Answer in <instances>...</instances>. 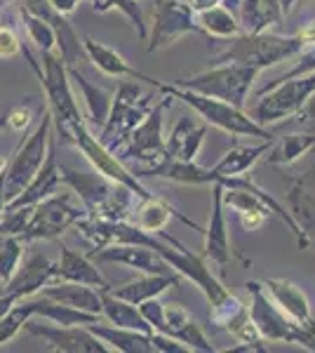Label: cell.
Instances as JSON below:
<instances>
[{"label":"cell","instance_id":"1","mask_svg":"<svg viewBox=\"0 0 315 353\" xmlns=\"http://www.w3.org/2000/svg\"><path fill=\"white\" fill-rule=\"evenodd\" d=\"M21 54L28 59L33 71L38 73L40 85L45 90V106H48L50 116H52V130H57L61 144H66V137L71 132L73 125L83 123V113H80L78 99L71 90V78H68V68L57 50L40 52V59L33 57L26 45H21Z\"/></svg>","mask_w":315,"mask_h":353},{"label":"cell","instance_id":"2","mask_svg":"<svg viewBox=\"0 0 315 353\" xmlns=\"http://www.w3.org/2000/svg\"><path fill=\"white\" fill-rule=\"evenodd\" d=\"M61 184L73 191V196L80 198V205L88 210L92 217L104 219H130L134 208V193L128 186L116 184V181L106 179L99 172H78L73 168L59 165Z\"/></svg>","mask_w":315,"mask_h":353},{"label":"cell","instance_id":"3","mask_svg":"<svg viewBox=\"0 0 315 353\" xmlns=\"http://www.w3.org/2000/svg\"><path fill=\"white\" fill-rule=\"evenodd\" d=\"M156 90L160 94H167L172 99L184 101L186 106H191L193 111L203 118V123L212 125V128L221 130V132L231 137H256V139H273V132L268 128H263L256 121H252L247 111H240L228 101L214 99V97L193 92V90L176 88L172 83H158Z\"/></svg>","mask_w":315,"mask_h":353},{"label":"cell","instance_id":"4","mask_svg":"<svg viewBox=\"0 0 315 353\" xmlns=\"http://www.w3.org/2000/svg\"><path fill=\"white\" fill-rule=\"evenodd\" d=\"M231 45L226 50H221L219 54L212 59L214 64H228V61H236V64L252 66L256 71L268 66H276L280 61L294 59L296 54H301L306 50V45L301 43V38L296 36H278V33H240V36L231 38Z\"/></svg>","mask_w":315,"mask_h":353},{"label":"cell","instance_id":"5","mask_svg":"<svg viewBox=\"0 0 315 353\" xmlns=\"http://www.w3.org/2000/svg\"><path fill=\"white\" fill-rule=\"evenodd\" d=\"M256 76H259L256 68L228 61V64H214L210 71H203V73H198V76L172 81V85L214 97V99L228 101V104H233L240 111H247V97H250L252 83L256 81Z\"/></svg>","mask_w":315,"mask_h":353},{"label":"cell","instance_id":"6","mask_svg":"<svg viewBox=\"0 0 315 353\" xmlns=\"http://www.w3.org/2000/svg\"><path fill=\"white\" fill-rule=\"evenodd\" d=\"M315 92V71L306 76H296L289 81L268 83L254 97L247 116L263 128L280 121H289L303 109L306 99Z\"/></svg>","mask_w":315,"mask_h":353},{"label":"cell","instance_id":"7","mask_svg":"<svg viewBox=\"0 0 315 353\" xmlns=\"http://www.w3.org/2000/svg\"><path fill=\"white\" fill-rule=\"evenodd\" d=\"M85 214H88V210L73 203V191H57L50 198L33 205L31 217H28L19 241L24 245L36 241H57L68 229H73Z\"/></svg>","mask_w":315,"mask_h":353},{"label":"cell","instance_id":"8","mask_svg":"<svg viewBox=\"0 0 315 353\" xmlns=\"http://www.w3.org/2000/svg\"><path fill=\"white\" fill-rule=\"evenodd\" d=\"M50 139H52V116H50V111H43V121L26 137V141L21 139L19 149L14 151V156L10 158L3 170V189L8 203L14 201L26 189V184L40 170V165L45 163Z\"/></svg>","mask_w":315,"mask_h":353},{"label":"cell","instance_id":"9","mask_svg":"<svg viewBox=\"0 0 315 353\" xmlns=\"http://www.w3.org/2000/svg\"><path fill=\"white\" fill-rule=\"evenodd\" d=\"M151 109H153V97L141 92V88L136 83L123 81L118 85L116 94H113L111 111H108V118L104 128L99 130V134H96V139L108 151H113L136 125L144 121Z\"/></svg>","mask_w":315,"mask_h":353},{"label":"cell","instance_id":"10","mask_svg":"<svg viewBox=\"0 0 315 353\" xmlns=\"http://www.w3.org/2000/svg\"><path fill=\"white\" fill-rule=\"evenodd\" d=\"M172 104V97L163 94V101L148 111V116L136 125L132 132L111 153L120 163L136 161L139 168H151L167 158L165 153V134H163V116L165 109Z\"/></svg>","mask_w":315,"mask_h":353},{"label":"cell","instance_id":"11","mask_svg":"<svg viewBox=\"0 0 315 353\" xmlns=\"http://www.w3.org/2000/svg\"><path fill=\"white\" fill-rule=\"evenodd\" d=\"M247 292H250V318L254 323L256 332L261 334L263 341H278V344H299L303 349L308 337V327L296 325L294 321H289L283 311L273 304V299L266 294V290L259 281H247Z\"/></svg>","mask_w":315,"mask_h":353},{"label":"cell","instance_id":"12","mask_svg":"<svg viewBox=\"0 0 315 353\" xmlns=\"http://www.w3.org/2000/svg\"><path fill=\"white\" fill-rule=\"evenodd\" d=\"M188 33H200L196 21V12L184 3V0H156L153 8V26L146 36V50L158 52L176 41H181Z\"/></svg>","mask_w":315,"mask_h":353},{"label":"cell","instance_id":"13","mask_svg":"<svg viewBox=\"0 0 315 353\" xmlns=\"http://www.w3.org/2000/svg\"><path fill=\"white\" fill-rule=\"evenodd\" d=\"M24 330L33 337H40L50 351L57 353H108L111 346L101 341L88 325H43V323L28 321Z\"/></svg>","mask_w":315,"mask_h":353},{"label":"cell","instance_id":"14","mask_svg":"<svg viewBox=\"0 0 315 353\" xmlns=\"http://www.w3.org/2000/svg\"><path fill=\"white\" fill-rule=\"evenodd\" d=\"M223 186L219 181L212 184V208H210V221L203 229L205 233V248H203V259L207 264H214L223 269V266L231 264L233 257H238L243 264H250V259L240 257L233 252L231 248V238H228V224H226V214H223V201H221Z\"/></svg>","mask_w":315,"mask_h":353},{"label":"cell","instance_id":"15","mask_svg":"<svg viewBox=\"0 0 315 353\" xmlns=\"http://www.w3.org/2000/svg\"><path fill=\"white\" fill-rule=\"evenodd\" d=\"M50 283H57V264L48 254L43 252H31L24 261H19L17 271L10 276V281H5L0 290L8 294H12L17 299H26L38 294L40 290Z\"/></svg>","mask_w":315,"mask_h":353},{"label":"cell","instance_id":"16","mask_svg":"<svg viewBox=\"0 0 315 353\" xmlns=\"http://www.w3.org/2000/svg\"><path fill=\"white\" fill-rule=\"evenodd\" d=\"M88 257L92 261H99V264H120L139 273H174L170 269L167 261L160 257L156 250L146 248V245L116 243V245L92 250Z\"/></svg>","mask_w":315,"mask_h":353},{"label":"cell","instance_id":"17","mask_svg":"<svg viewBox=\"0 0 315 353\" xmlns=\"http://www.w3.org/2000/svg\"><path fill=\"white\" fill-rule=\"evenodd\" d=\"M21 8L28 10L31 14L40 17L43 21H48L52 26L54 36H57V52L61 54L66 66H76L80 59L85 57L83 43H80L78 33L73 31L68 17L59 14L57 10H52V5L48 0H21Z\"/></svg>","mask_w":315,"mask_h":353},{"label":"cell","instance_id":"18","mask_svg":"<svg viewBox=\"0 0 315 353\" xmlns=\"http://www.w3.org/2000/svg\"><path fill=\"white\" fill-rule=\"evenodd\" d=\"M266 294L273 299V304L278 306L289 321H294L296 325L308 327L315 323L313 311H311V301L303 294V290L299 285H294L287 278H268L261 283Z\"/></svg>","mask_w":315,"mask_h":353},{"label":"cell","instance_id":"19","mask_svg":"<svg viewBox=\"0 0 315 353\" xmlns=\"http://www.w3.org/2000/svg\"><path fill=\"white\" fill-rule=\"evenodd\" d=\"M207 123L196 121L193 116H181L172 125L170 134L165 137V153L172 161H196L200 149L205 144L207 134Z\"/></svg>","mask_w":315,"mask_h":353},{"label":"cell","instance_id":"20","mask_svg":"<svg viewBox=\"0 0 315 353\" xmlns=\"http://www.w3.org/2000/svg\"><path fill=\"white\" fill-rule=\"evenodd\" d=\"M61 186V174H59V163H57V146H54V134L50 139V149L45 156V163L40 165V170L33 174V179L26 184V189L10 201L5 208H24V205H36L45 198H50L52 193L59 191Z\"/></svg>","mask_w":315,"mask_h":353},{"label":"cell","instance_id":"21","mask_svg":"<svg viewBox=\"0 0 315 353\" xmlns=\"http://www.w3.org/2000/svg\"><path fill=\"white\" fill-rule=\"evenodd\" d=\"M132 217H134V221L132 224H136L141 231L146 233H153V236H163L165 226L170 224L172 217H176L179 221H184L186 226H191L193 231H203V226L196 224L193 219H188L186 214H181L179 210L174 208L172 203H167L165 198L160 196H148V198H141V203L136 205V210L132 212Z\"/></svg>","mask_w":315,"mask_h":353},{"label":"cell","instance_id":"22","mask_svg":"<svg viewBox=\"0 0 315 353\" xmlns=\"http://www.w3.org/2000/svg\"><path fill=\"white\" fill-rule=\"evenodd\" d=\"M273 139H263L256 146H240L236 144L233 149H228L221 156V161L214 168H205L203 172V184H214L219 176H240L247 174L256 163L266 156V151L271 149Z\"/></svg>","mask_w":315,"mask_h":353},{"label":"cell","instance_id":"23","mask_svg":"<svg viewBox=\"0 0 315 353\" xmlns=\"http://www.w3.org/2000/svg\"><path fill=\"white\" fill-rule=\"evenodd\" d=\"M287 205L292 219L308 238H315V165L296 179H292L287 191Z\"/></svg>","mask_w":315,"mask_h":353},{"label":"cell","instance_id":"24","mask_svg":"<svg viewBox=\"0 0 315 353\" xmlns=\"http://www.w3.org/2000/svg\"><path fill=\"white\" fill-rule=\"evenodd\" d=\"M165 311V332L167 337H174L181 344L191 346V351H203V353H214L216 349L212 346L207 334L203 332V327L198 325L196 318L188 313L181 304H163Z\"/></svg>","mask_w":315,"mask_h":353},{"label":"cell","instance_id":"25","mask_svg":"<svg viewBox=\"0 0 315 353\" xmlns=\"http://www.w3.org/2000/svg\"><path fill=\"white\" fill-rule=\"evenodd\" d=\"M57 281L80 283V285H90L94 290H111L108 281L101 276L96 264L88 254L78 252V250L59 245V261H57Z\"/></svg>","mask_w":315,"mask_h":353},{"label":"cell","instance_id":"26","mask_svg":"<svg viewBox=\"0 0 315 353\" xmlns=\"http://www.w3.org/2000/svg\"><path fill=\"white\" fill-rule=\"evenodd\" d=\"M83 50H85V57H88V59L108 78H134V81H146L148 85H153V88L160 83V81H156V78H151V76H146V73L132 68L128 64V59H125L120 52H116L113 48H108L106 43H99V41H94V38L85 36L83 38Z\"/></svg>","mask_w":315,"mask_h":353},{"label":"cell","instance_id":"27","mask_svg":"<svg viewBox=\"0 0 315 353\" xmlns=\"http://www.w3.org/2000/svg\"><path fill=\"white\" fill-rule=\"evenodd\" d=\"M176 283L179 281H176L174 273H141L134 281L125 283V285H120V288H111L108 292L116 294L118 299H125V301H130V304L139 306L141 301L165 294L170 288H174Z\"/></svg>","mask_w":315,"mask_h":353},{"label":"cell","instance_id":"28","mask_svg":"<svg viewBox=\"0 0 315 353\" xmlns=\"http://www.w3.org/2000/svg\"><path fill=\"white\" fill-rule=\"evenodd\" d=\"M238 24L243 33H261L271 26H278L285 19L280 0H240Z\"/></svg>","mask_w":315,"mask_h":353},{"label":"cell","instance_id":"29","mask_svg":"<svg viewBox=\"0 0 315 353\" xmlns=\"http://www.w3.org/2000/svg\"><path fill=\"white\" fill-rule=\"evenodd\" d=\"M101 290H94L90 285H80V283H68V281H57L50 283L40 290V294L48 299H54L59 304L73 306L80 311H90V313H99L101 316Z\"/></svg>","mask_w":315,"mask_h":353},{"label":"cell","instance_id":"30","mask_svg":"<svg viewBox=\"0 0 315 353\" xmlns=\"http://www.w3.org/2000/svg\"><path fill=\"white\" fill-rule=\"evenodd\" d=\"M68 68V78L71 83H76V88L83 92V99H85V106H88V125H92V130L99 132L104 128L106 118H108V111H111V104H113V94L108 90L99 88V85L90 83L85 76H80V71L76 66H66Z\"/></svg>","mask_w":315,"mask_h":353},{"label":"cell","instance_id":"31","mask_svg":"<svg viewBox=\"0 0 315 353\" xmlns=\"http://www.w3.org/2000/svg\"><path fill=\"white\" fill-rule=\"evenodd\" d=\"M26 304H28V309L33 311V316L48 318L54 325H92V323H99V313L73 309V306L59 304V301L48 299V297H43V294H40L38 299L26 297Z\"/></svg>","mask_w":315,"mask_h":353},{"label":"cell","instance_id":"32","mask_svg":"<svg viewBox=\"0 0 315 353\" xmlns=\"http://www.w3.org/2000/svg\"><path fill=\"white\" fill-rule=\"evenodd\" d=\"M101 341L111 346V351L120 353H156L151 344V334H144L139 330L116 327V325H101V323H92L88 325Z\"/></svg>","mask_w":315,"mask_h":353},{"label":"cell","instance_id":"33","mask_svg":"<svg viewBox=\"0 0 315 353\" xmlns=\"http://www.w3.org/2000/svg\"><path fill=\"white\" fill-rule=\"evenodd\" d=\"M315 151V132L301 130V132H292L280 137L276 144H271V149L266 153V163L276 165V168H289L299 161L301 156Z\"/></svg>","mask_w":315,"mask_h":353},{"label":"cell","instance_id":"34","mask_svg":"<svg viewBox=\"0 0 315 353\" xmlns=\"http://www.w3.org/2000/svg\"><path fill=\"white\" fill-rule=\"evenodd\" d=\"M101 316L106 318L111 325L116 327H128V330H139L144 334H151L153 330L146 323V318L141 316L139 306L130 304L125 299H118L116 294H111L108 290H101Z\"/></svg>","mask_w":315,"mask_h":353},{"label":"cell","instance_id":"35","mask_svg":"<svg viewBox=\"0 0 315 353\" xmlns=\"http://www.w3.org/2000/svg\"><path fill=\"white\" fill-rule=\"evenodd\" d=\"M196 21L200 26V33L210 38H223L226 41V38H236L243 33L236 14L223 5H214V8H207L203 12H196Z\"/></svg>","mask_w":315,"mask_h":353},{"label":"cell","instance_id":"36","mask_svg":"<svg viewBox=\"0 0 315 353\" xmlns=\"http://www.w3.org/2000/svg\"><path fill=\"white\" fill-rule=\"evenodd\" d=\"M19 19L21 24L26 28V36L28 41H31L40 52H48V50H57V36L52 31V26L48 24V21H43L40 17L31 14L28 10H24L19 5Z\"/></svg>","mask_w":315,"mask_h":353},{"label":"cell","instance_id":"37","mask_svg":"<svg viewBox=\"0 0 315 353\" xmlns=\"http://www.w3.org/2000/svg\"><path fill=\"white\" fill-rule=\"evenodd\" d=\"M45 111V101H38L36 97L21 99L19 104L8 109V128L14 130L17 134H26V130L31 128V123L36 121L38 113Z\"/></svg>","mask_w":315,"mask_h":353},{"label":"cell","instance_id":"38","mask_svg":"<svg viewBox=\"0 0 315 353\" xmlns=\"http://www.w3.org/2000/svg\"><path fill=\"white\" fill-rule=\"evenodd\" d=\"M21 259H24V243L17 236H0V285L10 281Z\"/></svg>","mask_w":315,"mask_h":353},{"label":"cell","instance_id":"39","mask_svg":"<svg viewBox=\"0 0 315 353\" xmlns=\"http://www.w3.org/2000/svg\"><path fill=\"white\" fill-rule=\"evenodd\" d=\"M28 318H33V311L28 309L26 299L17 301L12 309L0 318V346L8 344V341H12L17 334H19V330H24V323L28 321Z\"/></svg>","mask_w":315,"mask_h":353},{"label":"cell","instance_id":"40","mask_svg":"<svg viewBox=\"0 0 315 353\" xmlns=\"http://www.w3.org/2000/svg\"><path fill=\"white\" fill-rule=\"evenodd\" d=\"M33 205H24V208H5L3 217H0V236H21L26 229V221L31 217Z\"/></svg>","mask_w":315,"mask_h":353},{"label":"cell","instance_id":"41","mask_svg":"<svg viewBox=\"0 0 315 353\" xmlns=\"http://www.w3.org/2000/svg\"><path fill=\"white\" fill-rule=\"evenodd\" d=\"M139 311L146 318V323L151 325L153 332H165V311H163V301H158V297L141 301Z\"/></svg>","mask_w":315,"mask_h":353},{"label":"cell","instance_id":"42","mask_svg":"<svg viewBox=\"0 0 315 353\" xmlns=\"http://www.w3.org/2000/svg\"><path fill=\"white\" fill-rule=\"evenodd\" d=\"M21 54V41L12 26H0V59H12Z\"/></svg>","mask_w":315,"mask_h":353},{"label":"cell","instance_id":"43","mask_svg":"<svg viewBox=\"0 0 315 353\" xmlns=\"http://www.w3.org/2000/svg\"><path fill=\"white\" fill-rule=\"evenodd\" d=\"M313 71H315V45H311V50H306V52L299 57V61H296L285 76H280L278 81H273V83L289 81V78H296V76H306V73H313Z\"/></svg>","mask_w":315,"mask_h":353},{"label":"cell","instance_id":"44","mask_svg":"<svg viewBox=\"0 0 315 353\" xmlns=\"http://www.w3.org/2000/svg\"><path fill=\"white\" fill-rule=\"evenodd\" d=\"M151 344L156 353H191V346L181 344L174 337H167V334H160V332H151Z\"/></svg>","mask_w":315,"mask_h":353},{"label":"cell","instance_id":"45","mask_svg":"<svg viewBox=\"0 0 315 353\" xmlns=\"http://www.w3.org/2000/svg\"><path fill=\"white\" fill-rule=\"evenodd\" d=\"M296 118H299V125L303 130L315 132V92L306 99V104H303V109L296 113Z\"/></svg>","mask_w":315,"mask_h":353},{"label":"cell","instance_id":"46","mask_svg":"<svg viewBox=\"0 0 315 353\" xmlns=\"http://www.w3.org/2000/svg\"><path fill=\"white\" fill-rule=\"evenodd\" d=\"M268 214L271 212H243L240 214V221H243L245 231H259L266 224Z\"/></svg>","mask_w":315,"mask_h":353},{"label":"cell","instance_id":"47","mask_svg":"<svg viewBox=\"0 0 315 353\" xmlns=\"http://www.w3.org/2000/svg\"><path fill=\"white\" fill-rule=\"evenodd\" d=\"M48 3L52 5V10H57L59 14L68 17V14L76 12L80 3H90V0H48Z\"/></svg>","mask_w":315,"mask_h":353},{"label":"cell","instance_id":"48","mask_svg":"<svg viewBox=\"0 0 315 353\" xmlns=\"http://www.w3.org/2000/svg\"><path fill=\"white\" fill-rule=\"evenodd\" d=\"M296 36L301 38V43L306 45V48L308 45H315V19H311L308 24H303L299 31H296Z\"/></svg>","mask_w":315,"mask_h":353},{"label":"cell","instance_id":"49","mask_svg":"<svg viewBox=\"0 0 315 353\" xmlns=\"http://www.w3.org/2000/svg\"><path fill=\"white\" fill-rule=\"evenodd\" d=\"M188 8L193 10V12H203V10L207 8H214V5H221L223 0H184Z\"/></svg>","mask_w":315,"mask_h":353},{"label":"cell","instance_id":"50","mask_svg":"<svg viewBox=\"0 0 315 353\" xmlns=\"http://www.w3.org/2000/svg\"><path fill=\"white\" fill-rule=\"evenodd\" d=\"M306 351H315V323L308 327V337H306V344H303Z\"/></svg>","mask_w":315,"mask_h":353},{"label":"cell","instance_id":"51","mask_svg":"<svg viewBox=\"0 0 315 353\" xmlns=\"http://www.w3.org/2000/svg\"><path fill=\"white\" fill-rule=\"evenodd\" d=\"M299 3V0H280V8H283V14L287 17L292 14V10H294V5Z\"/></svg>","mask_w":315,"mask_h":353},{"label":"cell","instance_id":"52","mask_svg":"<svg viewBox=\"0 0 315 353\" xmlns=\"http://www.w3.org/2000/svg\"><path fill=\"white\" fill-rule=\"evenodd\" d=\"M5 205H8V201H5V189H3V172H0V217H3V212H5Z\"/></svg>","mask_w":315,"mask_h":353},{"label":"cell","instance_id":"53","mask_svg":"<svg viewBox=\"0 0 315 353\" xmlns=\"http://www.w3.org/2000/svg\"><path fill=\"white\" fill-rule=\"evenodd\" d=\"M5 128H8V111L0 113V132H3Z\"/></svg>","mask_w":315,"mask_h":353},{"label":"cell","instance_id":"54","mask_svg":"<svg viewBox=\"0 0 315 353\" xmlns=\"http://www.w3.org/2000/svg\"><path fill=\"white\" fill-rule=\"evenodd\" d=\"M5 165H8V161H5V158L0 156V172H3V170H5Z\"/></svg>","mask_w":315,"mask_h":353},{"label":"cell","instance_id":"55","mask_svg":"<svg viewBox=\"0 0 315 353\" xmlns=\"http://www.w3.org/2000/svg\"><path fill=\"white\" fill-rule=\"evenodd\" d=\"M12 0H0V8H5V5H10Z\"/></svg>","mask_w":315,"mask_h":353},{"label":"cell","instance_id":"56","mask_svg":"<svg viewBox=\"0 0 315 353\" xmlns=\"http://www.w3.org/2000/svg\"><path fill=\"white\" fill-rule=\"evenodd\" d=\"M90 3H92V0H90Z\"/></svg>","mask_w":315,"mask_h":353}]
</instances>
